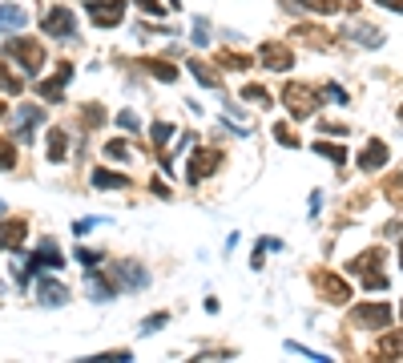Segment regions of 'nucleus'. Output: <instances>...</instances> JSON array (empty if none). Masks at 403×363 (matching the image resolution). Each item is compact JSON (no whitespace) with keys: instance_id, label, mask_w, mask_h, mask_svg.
<instances>
[{"instance_id":"obj_17","label":"nucleus","mask_w":403,"mask_h":363,"mask_svg":"<svg viewBox=\"0 0 403 363\" xmlns=\"http://www.w3.org/2000/svg\"><path fill=\"white\" fill-rule=\"evenodd\" d=\"M93 186H101V190H125L129 186V178L125 174H113V169H93Z\"/></svg>"},{"instance_id":"obj_16","label":"nucleus","mask_w":403,"mask_h":363,"mask_svg":"<svg viewBox=\"0 0 403 363\" xmlns=\"http://www.w3.org/2000/svg\"><path fill=\"white\" fill-rule=\"evenodd\" d=\"M315 283H319V290H327V303H343V299L351 295V287H347L339 274H319Z\"/></svg>"},{"instance_id":"obj_34","label":"nucleus","mask_w":403,"mask_h":363,"mask_svg":"<svg viewBox=\"0 0 403 363\" xmlns=\"http://www.w3.org/2000/svg\"><path fill=\"white\" fill-rule=\"evenodd\" d=\"M323 93L331 97L335 105H351V101H347V89H339V85H331V81H327V85H323Z\"/></svg>"},{"instance_id":"obj_45","label":"nucleus","mask_w":403,"mask_h":363,"mask_svg":"<svg viewBox=\"0 0 403 363\" xmlns=\"http://www.w3.org/2000/svg\"><path fill=\"white\" fill-rule=\"evenodd\" d=\"M400 263H403V254H400Z\"/></svg>"},{"instance_id":"obj_30","label":"nucleus","mask_w":403,"mask_h":363,"mask_svg":"<svg viewBox=\"0 0 403 363\" xmlns=\"http://www.w3.org/2000/svg\"><path fill=\"white\" fill-rule=\"evenodd\" d=\"M105 158H113V162H129V158H133V149H129L125 142H109V145H105Z\"/></svg>"},{"instance_id":"obj_27","label":"nucleus","mask_w":403,"mask_h":363,"mask_svg":"<svg viewBox=\"0 0 403 363\" xmlns=\"http://www.w3.org/2000/svg\"><path fill=\"white\" fill-rule=\"evenodd\" d=\"M174 133H178V129H174L169 121H153V145H158V149H162V145H169V138H174Z\"/></svg>"},{"instance_id":"obj_39","label":"nucleus","mask_w":403,"mask_h":363,"mask_svg":"<svg viewBox=\"0 0 403 363\" xmlns=\"http://www.w3.org/2000/svg\"><path fill=\"white\" fill-rule=\"evenodd\" d=\"M138 4H142L145 12H162V4H158V0H138Z\"/></svg>"},{"instance_id":"obj_2","label":"nucleus","mask_w":403,"mask_h":363,"mask_svg":"<svg viewBox=\"0 0 403 363\" xmlns=\"http://www.w3.org/2000/svg\"><path fill=\"white\" fill-rule=\"evenodd\" d=\"M283 105L290 109V118H310L315 109H319V93L310 89V85H299V81H290L283 89Z\"/></svg>"},{"instance_id":"obj_12","label":"nucleus","mask_w":403,"mask_h":363,"mask_svg":"<svg viewBox=\"0 0 403 363\" xmlns=\"http://www.w3.org/2000/svg\"><path fill=\"white\" fill-rule=\"evenodd\" d=\"M37 303L41 307H61V303H69V287L57 283V279H37Z\"/></svg>"},{"instance_id":"obj_33","label":"nucleus","mask_w":403,"mask_h":363,"mask_svg":"<svg viewBox=\"0 0 403 363\" xmlns=\"http://www.w3.org/2000/svg\"><path fill=\"white\" fill-rule=\"evenodd\" d=\"M166 323H169V315H166V311H162V315H149V319L142 323V335H153V331H162Z\"/></svg>"},{"instance_id":"obj_9","label":"nucleus","mask_w":403,"mask_h":363,"mask_svg":"<svg viewBox=\"0 0 403 363\" xmlns=\"http://www.w3.org/2000/svg\"><path fill=\"white\" fill-rule=\"evenodd\" d=\"M24 266H28L32 274H37V270H61V266H65V254L57 250V242H53V239H45L32 254H28V263H24Z\"/></svg>"},{"instance_id":"obj_19","label":"nucleus","mask_w":403,"mask_h":363,"mask_svg":"<svg viewBox=\"0 0 403 363\" xmlns=\"http://www.w3.org/2000/svg\"><path fill=\"white\" fill-rule=\"evenodd\" d=\"M89 290H93V303L118 299V283H109V279H101V274H89Z\"/></svg>"},{"instance_id":"obj_37","label":"nucleus","mask_w":403,"mask_h":363,"mask_svg":"<svg viewBox=\"0 0 403 363\" xmlns=\"http://www.w3.org/2000/svg\"><path fill=\"white\" fill-rule=\"evenodd\" d=\"M17 166V153H12V145L0 142V169H12Z\"/></svg>"},{"instance_id":"obj_23","label":"nucleus","mask_w":403,"mask_h":363,"mask_svg":"<svg viewBox=\"0 0 403 363\" xmlns=\"http://www.w3.org/2000/svg\"><path fill=\"white\" fill-rule=\"evenodd\" d=\"M299 8H307V12H315V17H331V12H339L343 4H335V0H294Z\"/></svg>"},{"instance_id":"obj_26","label":"nucleus","mask_w":403,"mask_h":363,"mask_svg":"<svg viewBox=\"0 0 403 363\" xmlns=\"http://www.w3.org/2000/svg\"><path fill=\"white\" fill-rule=\"evenodd\" d=\"M190 37H194V45H210V21L206 17H194Z\"/></svg>"},{"instance_id":"obj_7","label":"nucleus","mask_w":403,"mask_h":363,"mask_svg":"<svg viewBox=\"0 0 403 363\" xmlns=\"http://www.w3.org/2000/svg\"><path fill=\"white\" fill-rule=\"evenodd\" d=\"M69 81H73V65H65V61H61V65H57V73H53V77H45V81H37L32 89L45 97L48 105H57V101L65 97V85H69Z\"/></svg>"},{"instance_id":"obj_25","label":"nucleus","mask_w":403,"mask_h":363,"mask_svg":"<svg viewBox=\"0 0 403 363\" xmlns=\"http://www.w3.org/2000/svg\"><path fill=\"white\" fill-rule=\"evenodd\" d=\"M145 69L153 73L158 81H166V85H174V81H178V69H174L169 61H145Z\"/></svg>"},{"instance_id":"obj_5","label":"nucleus","mask_w":403,"mask_h":363,"mask_svg":"<svg viewBox=\"0 0 403 363\" xmlns=\"http://www.w3.org/2000/svg\"><path fill=\"white\" fill-rule=\"evenodd\" d=\"M85 12H89V21H93L97 28H113V24L125 21V4H121V0H89Z\"/></svg>"},{"instance_id":"obj_22","label":"nucleus","mask_w":403,"mask_h":363,"mask_svg":"<svg viewBox=\"0 0 403 363\" xmlns=\"http://www.w3.org/2000/svg\"><path fill=\"white\" fill-rule=\"evenodd\" d=\"M315 153H319V158H331L335 166H347V149L335 145V142H315Z\"/></svg>"},{"instance_id":"obj_42","label":"nucleus","mask_w":403,"mask_h":363,"mask_svg":"<svg viewBox=\"0 0 403 363\" xmlns=\"http://www.w3.org/2000/svg\"><path fill=\"white\" fill-rule=\"evenodd\" d=\"M0 214H4V202H0Z\"/></svg>"},{"instance_id":"obj_6","label":"nucleus","mask_w":403,"mask_h":363,"mask_svg":"<svg viewBox=\"0 0 403 363\" xmlns=\"http://www.w3.org/2000/svg\"><path fill=\"white\" fill-rule=\"evenodd\" d=\"M109 279L118 283V290L121 287H129V290H145L149 287V270L138 266V263H113L109 266Z\"/></svg>"},{"instance_id":"obj_24","label":"nucleus","mask_w":403,"mask_h":363,"mask_svg":"<svg viewBox=\"0 0 403 363\" xmlns=\"http://www.w3.org/2000/svg\"><path fill=\"white\" fill-rule=\"evenodd\" d=\"M379 355H395V360H403V331H391V335L379 339Z\"/></svg>"},{"instance_id":"obj_1","label":"nucleus","mask_w":403,"mask_h":363,"mask_svg":"<svg viewBox=\"0 0 403 363\" xmlns=\"http://www.w3.org/2000/svg\"><path fill=\"white\" fill-rule=\"evenodd\" d=\"M351 327H367V331H387L391 327V307L387 303H359L355 311L347 315Z\"/></svg>"},{"instance_id":"obj_35","label":"nucleus","mask_w":403,"mask_h":363,"mask_svg":"<svg viewBox=\"0 0 403 363\" xmlns=\"http://www.w3.org/2000/svg\"><path fill=\"white\" fill-rule=\"evenodd\" d=\"M274 138H279V145H290V149L299 145V138L290 133V125H274Z\"/></svg>"},{"instance_id":"obj_11","label":"nucleus","mask_w":403,"mask_h":363,"mask_svg":"<svg viewBox=\"0 0 403 363\" xmlns=\"http://www.w3.org/2000/svg\"><path fill=\"white\" fill-rule=\"evenodd\" d=\"M37 125H45V109L21 105V109H17V129H12V138H17V142H32V129H37Z\"/></svg>"},{"instance_id":"obj_13","label":"nucleus","mask_w":403,"mask_h":363,"mask_svg":"<svg viewBox=\"0 0 403 363\" xmlns=\"http://www.w3.org/2000/svg\"><path fill=\"white\" fill-rule=\"evenodd\" d=\"M359 166H363V169H383V166H387V142H379V138H375V142L363 145Z\"/></svg>"},{"instance_id":"obj_44","label":"nucleus","mask_w":403,"mask_h":363,"mask_svg":"<svg viewBox=\"0 0 403 363\" xmlns=\"http://www.w3.org/2000/svg\"><path fill=\"white\" fill-rule=\"evenodd\" d=\"M400 118H403V109H400Z\"/></svg>"},{"instance_id":"obj_20","label":"nucleus","mask_w":403,"mask_h":363,"mask_svg":"<svg viewBox=\"0 0 403 363\" xmlns=\"http://www.w3.org/2000/svg\"><path fill=\"white\" fill-rule=\"evenodd\" d=\"M24 242V222H8V226H0V246L4 250H17Z\"/></svg>"},{"instance_id":"obj_41","label":"nucleus","mask_w":403,"mask_h":363,"mask_svg":"<svg viewBox=\"0 0 403 363\" xmlns=\"http://www.w3.org/2000/svg\"><path fill=\"white\" fill-rule=\"evenodd\" d=\"M178 4H182V0H169V8H178Z\"/></svg>"},{"instance_id":"obj_40","label":"nucleus","mask_w":403,"mask_h":363,"mask_svg":"<svg viewBox=\"0 0 403 363\" xmlns=\"http://www.w3.org/2000/svg\"><path fill=\"white\" fill-rule=\"evenodd\" d=\"M383 8H391V12H403V0H379Z\"/></svg>"},{"instance_id":"obj_31","label":"nucleus","mask_w":403,"mask_h":363,"mask_svg":"<svg viewBox=\"0 0 403 363\" xmlns=\"http://www.w3.org/2000/svg\"><path fill=\"white\" fill-rule=\"evenodd\" d=\"M242 97H246V101H254V105H270V93H266V89H262V85H246V89H242Z\"/></svg>"},{"instance_id":"obj_38","label":"nucleus","mask_w":403,"mask_h":363,"mask_svg":"<svg viewBox=\"0 0 403 363\" xmlns=\"http://www.w3.org/2000/svg\"><path fill=\"white\" fill-rule=\"evenodd\" d=\"M77 263H81V266H93V263H101V259H97L93 250H85V246H77Z\"/></svg>"},{"instance_id":"obj_32","label":"nucleus","mask_w":403,"mask_h":363,"mask_svg":"<svg viewBox=\"0 0 403 363\" xmlns=\"http://www.w3.org/2000/svg\"><path fill=\"white\" fill-rule=\"evenodd\" d=\"M101 222H109V218H77V222H73V234L85 239V234H89L93 226H101Z\"/></svg>"},{"instance_id":"obj_10","label":"nucleus","mask_w":403,"mask_h":363,"mask_svg":"<svg viewBox=\"0 0 403 363\" xmlns=\"http://www.w3.org/2000/svg\"><path fill=\"white\" fill-rule=\"evenodd\" d=\"M218 166H222V153H218V149H194L186 178H190V182H202V178H210Z\"/></svg>"},{"instance_id":"obj_43","label":"nucleus","mask_w":403,"mask_h":363,"mask_svg":"<svg viewBox=\"0 0 403 363\" xmlns=\"http://www.w3.org/2000/svg\"><path fill=\"white\" fill-rule=\"evenodd\" d=\"M0 118H4V105H0Z\"/></svg>"},{"instance_id":"obj_21","label":"nucleus","mask_w":403,"mask_h":363,"mask_svg":"<svg viewBox=\"0 0 403 363\" xmlns=\"http://www.w3.org/2000/svg\"><path fill=\"white\" fill-rule=\"evenodd\" d=\"M186 69H190L194 81H198V85H206V89H218V85H222V81H218V73H210V65H202V61H190Z\"/></svg>"},{"instance_id":"obj_18","label":"nucleus","mask_w":403,"mask_h":363,"mask_svg":"<svg viewBox=\"0 0 403 363\" xmlns=\"http://www.w3.org/2000/svg\"><path fill=\"white\" fill-rule=\"evenodd\" d=\"M65 153H69V133L48 129V162H65Z\"/></svg>"},{"instance_id":"obj_14","label":"nucleus","mask_w":403,"mask_h":363,"mask_svg":"<svg viewBox=\"0 0 403 363\" xmlns=\"http://www.w3.org/2000/svg\"><path fill=\"white\" fill-rule=\"evenodd\" d=\"M28 24V12L21 4H0V32H21Z\"/></svg>"},{"instance_id":"obj_4","label":"nucleus","mask_w":403,"mask_h":363,"mask_svg":"<svg viewBox=\"0 0 403 363\" xmlns=\"http://www.w3.org/2000/svg\"><path fill=\"white\" fill-rule=\"evenodd\" d=\"M41 28H45V37H57V41H69V37H77V17H73L69 8H48L45 21H41Z\"/></svg>"},{"instance_id":"obj_8","label":"nucleus","mask_w":403,"mask_h":363,"mask_svg":"<svg viewBox=\"0 0 403 363\" xmlns=\"http://www.w3.org/2000/svg\"><path fill=\"white\" fill-rule=\"evenodd\" d=\"M259 61L270 73H286L294 65V53H290V45H283V41H266V45H259Z\"/></svg>"},{"instance_id":"obj_3","label":"nucleus","mask_w":403,"mask_h":363,"mask_svg":"<svg viewBox=\"0 0 403 363\" xmlns=\"http://www.w3.org/2000/svg\"><path fill=\"white\" fill-rule=\"evenodd\" d=\"M4 57L21 61L24 73H37L41 65H45V53H41V45H37V41H28V37H12V41L4 45Z\"/></svg>"},{"instance_id":"obj_28","label":"nucleus","mask_w":403,"mask_h":363,"mask_svg":"<svg viewBox=\"0 0 403 363\" xmlns=\"http://www.w3.org/2000/svg\"><path fill=\"white\" fill-rule=\"evenodd\" d=\"M0 93H8V97H17L21 93V81L8 73V65H0Z\"/></svg>"},{"instance_id":"obj_36","label":"nucleus","mask_w":403,"mask_h":363,"mask_svg":"<svg viewBox=\"0 0 403 363\" xmlns=\"http://www.w3.org/2000/svg\"><path fill=\"white\" fill-rule=\"evenodd\" d=\"M222 65H230V69H250V57H238V53H222Z\"/></svg>"},{"instance_id":"obj_15","label":"nucleus","mask_w":403,"mask_h":363,"mask_svg":"<svg viewBox=\"0 0 403 363\" xmlns=\"http://www.w3.org/2000/svg\"><path fill=\"white\" fill-rule=\"evenodd\" d=\"M347 37H351V41H359L363 48H379V45H383V32H379V28H371V24H359V21L347 24Z\"/></svg>"},{"instance_id":"obj_29","label":"nucleus","mask_w":403,"mask_h":363,"mask_svg":"<svg viewBox=\"0 0 403 363\" xmlns=\"http://www.w3.org/2000/svg\"><path fill=\"white\" fill-rule=\"evenodd\" d=\"M118 125L125 129V133H138V129H142V118H138L133 109H121V113H118Z\"/></svg>"}]
</instances>
